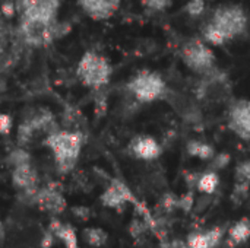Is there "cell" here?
Masks as SVG:
<instances>
[{
    "instance_id": "30bf717a",
    "label": "cell",
    "mask_w": 250,
    "mask_h": 248,
    "mask_svg": "<svg viewBox=\"0 0 250 248\" xmlns=\"http://www.w3.org/2000/svg\"><path fill=\"white\" fill-rule=\"evenodd\" d=\"M226 235V228L212 227L207 231L190 232L186 238L188 248H218Z\"/></svg>"
},
{
    "instance_id": "d4e9b609",
    "label": "cell",
    "mask_w": 250,
    "mask_h": 248,
    "mask_svg": "<svg viewBox=\"0 0 250 248\" xmlns=\"http://www.w3.org/2000/svg\"><path fill=\"white\" fill-rule=\"evenodd\" d=\"M193 205H195L193 190H188V193L182 194V197H179L177 200V209H182L185 213H190L193 210Z\"/></svg>"
},
{
    "instance_id": "7a4b0ae2",
    "label": "cell",
    "mask_w": 250,
    "mask_h": 248,
    "mask_svg": "<svg viewBox=\"0 0 250 248\" xmlns=\"http://www.w3.org/2000/svg\"><path fill=\"white\" fill-rule=\"evenodd\" d=\"M129 91L133 98L142 104L154 102L166 96L167 94V83L163 76L157 72L142 70L139 72L130 82Z\"/></svg>"
},
{
    "instance_id": "5b68a950",
    "label": "cell",
    "mask_w": 250,
    "mask_h": 248,
    "mask_svg": "<svg viewBox=\"0 0 250 248\" xmlns=\"http://www.w3.org/2000/svg\"><path fill=\"white\" fill-rule=\"evenodd\" d=\"M78 75L83 85L89 88H101L111 76V66L103 56L88 51L79 61Z\"/></svg>"
},
{
    "instance_id": "44dd1931",
    "label": "cell",
    "mask_w": 250,
    "mask_h": 248,
    "mask_svg": "<svg viewBox=\"0 0 250 248\" xmlns=\"http://www.w3.org/2000/svg\"><path fill=\"white\" fill-rule=\"evenodd\" d=\"M209 165H208V170H212V171H223L226 170L230 162H231V155L229 152H218L214 155V158L211 161H208Z\"/></svg>"
},
{
    "instance_id": "9c48e42d",
    "label": "cell",
    "mask_w": 250,
    "mask_h": 248,
    "mask_svg": "<svg viewBox=\"0 0 250 248\" xmlns=\"http://www.w3.org/2000/svg\"><path fill=\"white\" fill-rule=\"evenodd\" d=\"M127 202L136 203L129 187L120 180H113L110 186L107 187V190L101 194V203L111 209H120Z\"/></svg>"
},
{
    "instance_id": "ba28073f",
    "label": "cell",
    "mask_w": 250,
    "mask_h": 248,
    "mask_svg": "<svg viewBox=\"0 0 250 248\" xmlns=\"http://www.w3.org/2000/svg\"><path fill=\"white\" fill-rule=\"evenodd\" d=\"M129 151L130 153L142 161H155L161 156L163 153V146L160 145V142L148 134H141L136 136L130 145H129Z\"/></svg>"
},
{
    "instance_id": "d6a6232c",
    "label": "cell",
    "mask_w": 250,
    "mask_h": 248,
    "mask_svg": "<svg viewBox=\"0 0 250 248\" xmlns=\"http://www.w3.org/2000/svg\"><path fill=\"white\" fill-rule=\"evenodd\" d=\"M54 238H56V235H54L50 229H47V232H44V235H42V238H41V243H40L41 248L53 247V244H54Z\"/></svg>"
},
{
    "instance_id": "e575fe53",
    "label": "cell",
    "mask_w": 250,
    "mask_h": 248,
    "mask_svg": "<svg viewBox=\"0 0 250 248\" xmlns=\"http://www.w3.org/2000/svg\"><path fill=\"white\" fill-rule=\"evenodd\" d=\"M4 237H6V234H4V228H3V225L0 224V244L4 241Z\"/></svg>"
},
{
    "instance_id": "83f0119b",
    "label": "cell",
    "mask_w": 250,
    "mask_h": 248,
    "mask_svg": "<svg viewBox=\"0 0 250 248\" xmlns=\"http://www.w3.org/2000/svg\"><path fill=\"white\" fill-rule=\"evenodd\" d=\"M146 229H148V225H146L145 222L139 221V219H133V221L130 222V225H129V232H130V235H132L135 240L142 238V237L145 235Z\"/></svg>"
},
{
    "instance_id": "d590c367",
    "label": "cell",
    "mask_w": 250,
    "mask_h": 248,
    "mask_svg": "<svg viewBox=\"0 0 250 248\" xmlns=\"http://www.w3.org/2000/svg\"><path fill=\"white\" fill-rule=\"evenodd\" d=\"M160 248H170V246H161Z\"/></svg>"
},
{
    "instance_id": "603a6c76",
    "label": "cell",
    "mask_w": 250,
    "mask_h": 248,
    "mask_svg": "<svg viewBox=\"0 0 250 248\" xmlns=\"http://www.w3.org/2000/svg\"><path fill=\"white\" fill-rule=\"evenodd\" d=\"M207 9V0H189L185 6V12L188 13V16L196 19L201 18L205 13Z\"/></svg>"
},
{
    "instance_id": "f1b7e54d",
    "label": "cell",
    "mask_w": 250,
    "mask_h": 248,
    "mask_svg": "<svg viewBox=\"0 0 250 248\" xmlns=\"http://www.w3.org/2000/svg\"><path fill=\"white\" fill-rule=\"evenodd\" d=\"M10 161L13 164V167H18V165H23V164H29V156L26 152L23 151H16L10 155Z\"/></svg>"
},
{
    "instance_id": "4dcf8cb0",
    "label": "cell",
    "mask_w": 250,
    "mask_h": 248,
    "mask_svg": "<svg viewBox=\"0 0 250 248\" xmlns=\"http://www.w3.org/2000/svg\"><path fill=\"white\" fill-rule=\"evenodd\" d=\"M199 175H201V172H193V171L186 172V175H185V181H186L188 190H195V189H196V184H198Z\"/></svg>"
},
{
    "instance_id": "f546056e",
    "label": "cell",
    "mask_w": 250,
    "mask_h": 248,
    "mask_svg": "<svg viewBox=\"0 0 250 248\" xmlns=\"http://www.w3.org/2000/svg\"><path fill=\"white\" fill-rule=\"evenodd\" d=\"M145 3L152 10H164L171 4V0H145Z\"/></svg>"
},
{
    "instance_id": "d6986e66",
    "label": "cell",
    "mask_w": 250,
    "mask_h": 248,
    "mask_svg": "<svg viewBox=\"0 0 250 248\" xmlns=\"http://www.w3.org/2000/svg\"><path fill=\"white\" fill-rule=\"evenodd\" d=\"M202 39L208 45H214V47H221L227 42V38L223 34V31L217 28L212 22L205 23V26L202 28Z\"/></svg>"
},
{
    "instance_id": "cb8c5ba5",
    "label": "cell",
    "mask_w": 250,
    "mask_h": 248,
    "mask_svg": "<svg viewBox=\"0 0 250 248\" xmlns=\"http://www.w3.org/2000/svg\"><path fill=\"white\" fill-rule=\"evenodd\" d=\"M234 181L250 183V159L239 162L234 168Z\"/></svg>"
},
{
    "instance_id": "8d00e7d4",
    "label": "cell",
    "mask_w": 250,
    "mask_h": 248,
    "mask_svg": "<svg viewBox=\"0 0 250 248\" xmlns=\"http://www.w3.org/2000/svg\"><path fill=\"white\" fill-rule=\"evenodd\" d=\"M207 1H212V0H207Z\"/></svg>"
},
{
    "instance_id": "52a82bcc",
    "label": "cell",
    "mask_w": 250,
    "mask_h": 248,
    "mask_svg": "<svg viewBox=\"0 0 250 248\" xmlns=\"http://www.w3.org/2000/svg\"><path fill=\"white\" fill-rule=\"evenodd\" d=\"M227 124L236 136L250 142V99H236L230 104Z\"/></svg>"
},
{
    "instance_id": "ac0fdd59",
    "label": "cell",
    "mask_w": 250,
    "mask_h": 248,
    "mask_svg": "<svg viewBox=\"0 0 250 248\" xmlns=\"http://www.w3.org/2000/svg\"><path fill=\"white\" fill-rule=\"evenodd\" d=\"M220 186V175L217 171L212 170H207L204 172H201L198 184H196V190L199 193H205V194H214L217 191Z\"/></svg>"
},
{
    "instance_id": "6da1fadb",
    "label": "cell",
    "mask_w": 250,
    "mask_h": 248,
    "mask_svg": "<svg viewBox=\"0 0 250 248\" xmlns=\"http://www.w3.org/2000/svg\"><path fill=\"white\" fill-rule=\"evenodd\" d=\"M82 140L79 133L70 130H54L47 136V145L62 172H69L75 167L82 149Z\"/></svg>"
},
{
    "instance_id": "8fae6325",
    "label": "cell",
    "mask_w": 250,
    "mask_h": 248,
    "mask_svg": "<svg viewBox=\"0 0 250 248\" xmlns=\"http://www.w3.org/2000/svg\"><path fill=\"white\" fill-rule=\"evenodd\" d=\"M78 3L82 10L95 20L111 18L120 6V0H78Z\"/></svg>"
},
{
    "instance_id": "277c9868",
    "label": "cell",
    "mask_w": 250,
    "mask_h": 248,
    "mask_svg": "<svg viewBox=\"0 0 250 248\" xmlns=\"http://www.w3.org/2000/svg\"><path fill=\"white\" fill-rule=\"evenodd\" d=\"M183 63L198 75H207L215 69V54L209 45L201 39L193 38L189 39L180 51Z\"/></svg>"
},
{
    "instance_id": "7c38bea8",
    "label": "cell",
    "mask_w": 250,
    "mask_h": 248,
    "mask_svg": "<svg viewBox=\"0 0 250 248\" xmlns=\"http://www.w3.org/2000/svg\"><path fill=\"white\" fill-rule=\"evenodd\" d=\"M42 210H47L50 213H62L66 209V200L64 197L54 189H42L37 191L35 200H34Z\"/></svg>"
},
{
    "instance_id": "484cf974",
    "label": "cell",
    "mask_w": 250,
    "mask_h": 248,
    "mask_svg": "<svg viewBox=\"0 0 250 248\" xmlns=\"http://www.w3.org/2000/svg\"><path fill=\"white\" fill-rule=\"evenodd\" d=\"M177 200L179 197L174 196L173 193H166L160 200V209L164 210L166 213H171L177 209Z\"/></svg>"
},
{
    "instance_id": "5bb4252c",
    "label": "cell",
    "mask_w": 250,
    "mask_h": 248,
    "mask_svg": "<svg viewBox=\"0 0 250 248\" xmlns=\"http://www.w3.org/2000/svg\"><path fill=\"white\" fill-rule=\"evenodd\" d=\"M23 6V15H37L54 19L59 0H19Z\"/></svg>"
},
{
    "instance_id": "2e32d148",
    "label": "cell",
    "mask_w": 250,
    "mask_h": 248,
    "mask_svg": "<svg viewBox=\"0 0 250 248\" xmlns=\"http://www.w3.org/2000/svg\"><path fill=\"white\" fill-rule=\"evenodd\" d=\"M186 152L189 156L192 158H198L201 161H211L214 158V155L217 153L215 152V148L208 143V142H204V140H189L186 143Z\"/></svg>"
},
{
    "instance_id": "4fadbf2b",
    "label": "cell",
    "mask_w": 250,
    "mask_h": 248,
    "mask_svg": "<svg viewBox=\"0 0 250 248\" xmlns=\"http://www.w3.org/2000/svg\"><path fill=\"white\" fill-rule=\"evenodd\" d=\"M12 180H13L15 186L18 189H22L23 191H37L35 187L38 183V177H37L35 170L31 167V164H23V165L15 167Z\"/></svg>"
},
{
    "instance_id": "836d02e7",
    "label": "cell",
    "mask_w": 250,
    "mask_h": 248,
    "mask_svg": "<svg viewBox=\"0 0 250 248\" xmlns=\"http://www.w3.org/2000/svg\"><path fill=\"white\" fill-rule=\"evenodd\" d=\"M72 212L78 219H82V221H86L89 218V215H91V210L88 208H85V206H76V208L72 209Z\"/></svg>"
},
{
    "instance_id": "ffe728a7",
    "label": "cell",
    "mask_w": 250,
    "mask_h": 248,
    "mask_svg": "<svg viewBox=\"0 0 250 248\" xmlns=\"http://www.w3.org/2000/svg\"><path fill=\"white\" fill-rule=\"evenodd\" d=\"M83 237L91 247H103L108 238L107 232L101 228H86L83 231Z\"/></svg>"
},
{
    "instance_id": "3957f363",
    "label": "cell",
    "mask_w": 250,
    "mask_h": 248,
    "mask_svg": "<svg viewBox=\"0 0 250 248\" xmlns=\"http://www.w3.org/2000/svg\"><path fill=\"white\" fill-rule=\"evenodd\" d=\"M209 22H212L217 28L223 31L227 41H231L246 32L249 19L242 6L224 4L214 10Z\"/></svg>"
},
{
    "instance_id": "4316f807",
    "label": "cell",
    "mask_w": 250,
    "mask_h": 248,
    "mask_svg": "<svg viewBox=\"0 0 250 248\" xmlns=\"http://www.w3.org/2000/svg\"><path fill=\"white\" fill-rule=\"evenodd\" d=\"M212 199H214V194H205V193H201L199 197H195V205H193V210L195 213H202L205 212L211 203H212Z\"/></svg>"
},
{
    "instance_id": "9a60e30c",
    "label": "cell",
    "mask_w": 250,
    "mask_h": 248,
    "mask_svg": "<svg viewBox=\"0 0 250 248\" xmlns=\"http://www.w3.org/2000/svg\"><path fill=\"white\" fill-rule=\"evenodd\" d=\"M48 229L56 235V238H60L66 248H79L78 247V237L76 231L69 224H62L57 219H53L48 225Z\"/></svg>"
},
{
    "instance_id": "e0dca14e",
    "label": "cell",
    "mask_w": 250,
    "mask_h": 248,
    "mask_svg": "<svg viewBox=\"0 0 250 248\" xmlns=\"http://www.w3.org/2000/svg\"><path fill=\"white\" fill-rule=\"evenodd\" d=\"M250 238V219L242 218L229 228V241L233 246L245 244Z\"/></svg>"
},
{
    "instance_id": "8992f818",
    "label": "cell",
    "mask_w": 250,
    "mask_h": 248,
    "mask_svg": "<svg viewBox=\"0 0 250 248\" xmlns=\"http://www.w3.org/2000/svg\"><path fill=\"white\" fill-rule=\"evenodd\" d=\"M22 34L26 42L32 45H41L53 35V19L37 15H23Z\"/></svg>"
},
{
    "instance_id": "1f68e13d",
    "label": "cell",
    "mask_w": 250,
    "mask_h": 248,
    "mask_svg": "<svg viewBox=\"0 0 250 248\" xmlns=\"http://www.w3.org/2000/svg\"><path fill=\"white\" fill-rule=\"evenodd\" d=\"M12 129V118L7 114L0 113V134H7Z\"/></svg>"
},
{
    "instance_id": "7402d4cb",
    "label": "cell",
    "mask_w": 250,
    "mask_h": 248,
    "mask_svg": "<svg viewBox=\"0 0 250 248\" xmlns=\"http://www.w3.org/2000/svg\"><path fill=\"white\" fill-rule=\"evenodd\" d=\"M250 191V183H237L234 181V187H233V191H231V202L234 205H242L248 196H249Z\"/></svg>"
}]
</instances>
